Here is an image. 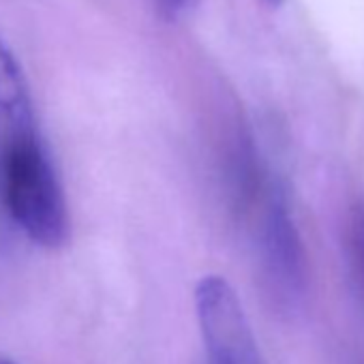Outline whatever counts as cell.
<instances>
[{"label":"cell","instance_id":"cell-6","mask_svg":"<svg viewBox=\"0 0 364 364\" xmlns=\"http://www.w3.org/2000/svg\"><path fill=\"white\" fill-rule=\"evenodd\" d=\"M0 364H14L11 360H5V358H0Z\"/></svg>","mask_w":364,"mask_h":364},{"label":"cell","instance_id":"cell-4","mask_svg":"<svg viewBox=\"0 0 364 364\" xmlns=\"http://www.w3.org/2000/svg\"><path fill=\"white\" fill-rule=\"evenodd\" d=\"M353 255H355L358 272L364 285V219L355 225V232H353Z\"/></svg>","mask_w":364,"mask_h":364},{"label":"cell","instance_id":"cell-2","mask_svg":"<svg viewBox=\"0 0 364 364\" xmlns=\"http://www.w3.org/2000/svg\"><path fill=\"white\" fill-rule=\"evenodd\" d=\"M208 364H262L245 309L223 277H204L196 289Z\"/></svg>","mask_w":364,"mask_h":364},{"label":"cell","instance_id":"cell-1","mask_svg":"<svg viewBox=\"0 0 364 364\" xmlns=\"http://www.w3.org/2000/svg\"><path fill=\"white\" fill-rule=\"evenodd\" d=\"M0 215L33 242L60 247L69 234L67 202L39 133L28 84L0 37Z\"/></svg>","mask_w":364,"mask_h":364},{"label":"cell","instance_id":"cell-5","mask_svg":"<svg viewBox=\"0 0 364 364\" xmlns=\"http://www.w3.org/2000/svg\"><path fill=\"white\" fill-rule=\"evenodd\" d=\"M154 3L159 5V9H163L167 16H176L180 14L182 9H185L191 0H154Z\"/></svg>","mask_w":364,"mask_h":364},{"label":"cell","instance_id":"cell-3","mask_svg":"<svg viewBox=\"0 0 364 364\" xmlns=\"http://www.w3.org/2000/svg\"><path fill=\"white\" fill-rule=\"evenodd\" d=\"M259 259L274 300L281 304L296 302L304 287L302 247L289 210L277 191L266 200L259 230Z\"/></svg>","mask_w":364,"mask_h":364},{"label":"cell","instance_id":"cell-7","mask_svg":"<svg viewBox=\"0 0 364 364\" xmlns=\"http://www.w3.org/2000/svg\"><path fill=\"white\" fill-rule=\"evenodd\" d=\"M270 3H279V0H270Z\"/></svg>","mask_w":364,"mask_h":364}]
</instances>
